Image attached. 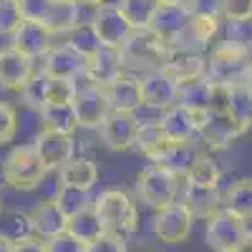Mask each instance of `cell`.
I'll return each mask as SVG.
<instances>
[{
    "instance_id": "7a4b0ae2",
    "label": "cell",
    "mask_w": 252,
    "mask_h": 252,
    "mask_svg": "<svg viewBox=\"0 0 252 252\" xmlns=\"http://www.w3.org/2000/svg\"><path fill=\"white\" fill-rule=\"evenodd\" d=\"M94 209H96V215H98L106 232H114V235H121V237L136 232L139 207L126 189H121V187L103 189L101 194L94 197Z\"/></svg>"
},
{
    "instance_id": "9f6ffc18",
    "label": "cell",
    "mask_w": 252,
    "mask_h": 252,
    "mask_svg": "<svg viewBox=\"0 0 252 252\" xmlns=\"http://www.w3.org/2000/svg\"><path fill=\"white\" fill-rule=\"evenodd\" d=\"M56 3H71V0H56Z\"/></svg>"
},
{
    "instance_id": "8d00e7d4",
    "label": "cell",
    "mask_w": 252,
    "mask_h": 252,
    "mask_svg": "<svg viewBox=\"0 0 252 252\" xmlns=\"http://www.w3.org/2000/svg\"><path fill=\"white\" fill-rule=\"evenodd\" d=\"M53 5H56V0H18L23 20H28V23H43V26L48 23Z\"/></svg>"
},
{
    "instance_id": "4fadbf2b",
    "label": "cell",
    "mask_w": 252,
    "mask_h": 252,
    "mask_svg": "<svg viewBox=\"0 0 252 252\" xmlns=\"http://www.w3.org/2000/svg\"><path fill=\"white\" fill-rule=\"evenodd\" d=\"M56 43H58V38L51 33L48 26H43V23H28V20H23L20 28L10 38V46L15 51H20V53H26L33 61H40Z\"/></svg>"
},
{
    "instance_id": "ffe728a7",
    "label": "cell",
    "mask_w": 252,
    "mask_h": 252,
    "mask_svg": "<svg viewBox=\"0 0 252 252\" xmlns=\"http://www.w3.org/2000/svg\"><path fill=\"white\" fill-rule=\"evenodd\" d=\"M192 217L209 220L215 212L222 209V187H202V184H189L184 182L182 187V199H179Z\"/></svg>"
},
{
    "instance_id": "3957f363",
    "label": "cell",
    "mask_w": 252,
    "mask_h": 252,
    "mask_svg": "<svg viewBox=\"0 0 252 252\" xmlns=\"http://www.w3.org/2000/svg\"><path fill=\"white\" fill-rule=\"evenodd\" d=\"M169 53H172V46L166 40H161L152 28L131 31V35L121 46L124 68L129 73H136V76L161 68L166 63V58H169Z\"/></svg>"
},
{
    "instance_id": "f907efd6",
    "label": "cell",
    "mask_w": 252,
    "mask_h": 252,
    "mask_svg": "<svg viewBox=\"0 0 252 252\" xmlns=\"http://www.w3.org/2000/svg\"><path fill=\"white\" fill-rule=\"evenodd\" d=\"M13 245H15V242H10L8 237L0 235V252H13Z\"/></svg>"
},
{
    "instance_id": "7402d4cb",
    "label": "cell",
    "mask_w": 252,
    "mask_h": 252,
    "mask_svg": "<svg viewBox=\"0 0 252 252\" xmlns=\"http://www.w3.org/2000/svg\"><path fill=\"white\" fill-rule=\"evenodd\" d=\"M159 124L169 141H194L197 139V111L174 103L166 111H161Z\"/></svg>"
},
{
    "instance_id": "ee69618b",
    "label": "cell",
    "mask_w": 252,
    "mask_h": 252,
    "mask_svg": "<svg viewBox=\"0 0 252 252\" xmlns=\"http://www.w3.org/2000/svg\"><path fill=\"white\" fill-rule=\"evenodd\" d=\"M224 40H232V43H240V46L252 51V20H245V23H227Z\"/></svg>"
},
{
    "instance_id": "9c48e42d",
    "label": "cell",
    "mask_w": 252,
    "mask_h": 252,
    "mask_svg": "<svg viewBox=\"0 0 252 252\" xmlns=\"http://www.w3.org/2000/svg\"><path fill=\"white\" fill-rule=\"evenodd\" d=\"M139 83H141V103L146 109H154L159 114L166 111L169 106H174L179 98V83L164 68L141 73Z\"/></svg>"
},
{
    "instance_id": "4dcf8cb0",
    "label": "cell",
    "mask_w": 252,
    "mask_h": 252,
    "mask_svg": "<svg viewBox=\"0 0 252 252\" xmlns=\"http://www.w3.org/2000/svg\"><path fill=\"white\" fill-rule=\"evenodd\" d=\"M116 5L121 8V13L126 15V20L131 23L134 31L149 28L152 20L159 10V0H116Z\"/></svg>"
},
{
    "instance_id": "d590c367",
    "label": "cell",
    "mask_w": 252,
    "mask_h": 252,
    "mask_svg": "<svg viewBox=\"0 0 252 252\" xmlns=\"http://www.w3.org/2000/svg\"><path fill=\"white\" fill-rule=\"evenodd\" d=\"M53 199H56V204L61 207V212L66 217H73V215L81 212V209L94 207L91 192H81V189H71V187H58Z\"/></svg>"
},
{
    "instance_id": "8992f818",
    "label": "cell",
    "mask_w": 252,
    "mask_h": 252,
    "mask_svg": "<svg viewBox=\"0 0 252 252\" xmlns=\"http://www.w3.org/2000/svg\"><path fill=\"white\" fill-rule=\"evenodd\" d=\"M247 131L229 116L227 111H197V139L207 144L209 149H227L229 144H235L240 136H245Z\"/></svg>"
},
{
    "instance_id": "f6af8a7d",
    "label": "cell",
    "mask_w": 252,
    "mask_h": 252,
    "mask_svg": "<svg viewBox=\"0 0 252 252\" xmlns=\"http://www.w3.org/2000/svg\"><path fill=\"white\" fill-rule=\"evenodd\" d=\"M222 3L224 0H187V10L202 18H222Z\"/></svg>"
},
{
    "instance_id": "52a82bcc",
    "label": "cell",
    "mask_w": 252,
    "mask_h": 252,
    "mask_svg": "<svg viewBox=\"0 0 252 252\" xmlns=\"http://www.w3.org/2000/svg\"><path fill=\"white\" fill-rule=\"evenodd\" d=\"M71 103L76 109L78 129H98L111 111L103 86H96V83H91L86 78L76 81V94H73Z\"/></svg>"
},
{
    "instance_id": "1f68e13d",
    "label": "cell",
    "mask_w": 252,
    "mask_h": 252,
    "mask_svg": "<svg viewBox=\"0 0 252 252\" xmlns=\"http://www.w3.org/2000/svg\"><path fill=\"white\" fill-rule=\"evenodd\" d=\"M48 89H51V76L46 71L35 68V73L28 78V83L18 94H20V101H23L28 109L40 111L48 103Z\"/></svg>"
},
{
    "instance_id": "484cf974",
    "label": "cell",
    "mask_w": 252,
    "mask_h": 252,
    "mask_svg": "<svg viewBox=\"0 0 252 252\" xmlns=\"http://www.w3.org/2000/svg\"><path fill=\"white\" fill-rule=\"evenodd\" d=\"M222 209L232 217L242 220L245 224L252 220V179H235L222 192Z\"/></svg>"
},
{
    "instance_id": "5b68a950",
    "label": "cell",
    "mask_w": 252,
    "mask_h": 252,
    "mask_svg": "<svg viewBox=\"0 0 252 252\" xmlns=\"http://www.w3.org/2000/svg\"><path fill=\"white\" fill-rule=\"evenodd\" d=\"M179 194V179L172 177L159 164H149L136 174V197L141 204L152 207L154 212L166 204L177 202Z\"/></svg>"
},
{
    "instance_id": "9a60e30c",
    "label": "cell",
    "mask_w": 252,
    "mask_h": 252,
    "mask_svg": "<svg viewBox=\"0 0 252 252\" xmlns=\"http://www.w3.org/2000/svg\"><path fill=\"white\" fill-rule=\"evenodd\" d=\"M35 152L40 154L43 164L48 166V172H58L66 161L76 157V141L68 134H56V131H38L35 141Z\"/></svg>"
},
{
    "instance_id": "ac0fdd59",
    "label": "cell",
    "mask_w": 252,
    "mask_h": 252,
    "mask_svg": "<svg viewBox=\"0 0 252 252\" xmlns=\"http://www.w3.org/2000/svg\"><path fill=\"white\" fill-rule=\"evenodd\" d=\"M106 98L111 111H126V114H136L144 103H141V83L136 73L124 71L121 76H116L106 89Z\"/></svg>"
},
{
    "instance_id": "836d02e7",
    "label": "cell",
    "mask_w": 252,
    "mask_h": 252,
    "mask_svg": "<svg viewBox=\"0 0 252 252\" xmlns=\"http://www.w3.org/2000/svg\"><path fill=\"white\" fill-rule=\"evenodd\" d=\"M227 114L232 116L245 131L252 129V91H250L247 86L229 89V96H227Z\"/></svg>"
},
{
    "instance_id": "7bdbcfd3",
    "label": "cell",
    "mask_w": 252,
    "mask_h": 252,
    "mask_svg": "<svg viewBox=\"0 0 252 252\" xmlns=\"http://www.w3.org/2000/svg\"><path fill=\"white\" fill-rule=\"evenodd\" d=\"M78 81V78H76ZM76 81L71 78H51V89H48V103H63V101H73L76 94Z\"/></svg>"
},
{
    "instance_id": "7c38bea8",
    "label": "cell",
    "mask_w": 252,
    "mask_h": 252,
    "mask_svg": "<svg viewBox=\"0 0 252 252\" xmlns=\"http://www.w3.org/2000/svg\"><path fill=\"white\" fill-rule=\"evenodd\" d=\"M91 26L101 40V46H111V48H121L134 31L116 3H106V5L96 8L91 15Z\"/></svg>"
},
{
    "instance_id": "44dd1931",
    "label": "cell",
    "mask_w": 252,
    "mask_h": 252,
    "mask_svg": "<svg viewBox=\"0 0 252 252\" xmlns=\"http://www.w3.org/2000/svg\"><path fill=\"white\" fill-rule=\"evenodd\" d=\"M179 86L202 81L207 73V53H189V51H172L166 63L161 66Z\"/></svg>"
},
{
    "instance_id": "4316f807",
    "label": "cell",
    "mask_w": 252,
    "mask_h": 252,
    "mask_svg": "<svg viewBox=\"0 0 252 252\" xmlns=\"http://www.w3.org/2000/svg\"><path fill=\"white\" fill-rule=\"evenodd\" d=\"M166 146H169V139H166L159 119H144V121L139 119V131H136L134 149H136L139 154H144L146 159L157 161V159L164 154Z\"/></svg>"
},
{
    "instance_id": "ba28073f",
    "label": "cell",
    "mask_w": 252,
    "mask_h": 252,
    "mask_svg": "<svg viewBox=\"0 0 252 252\" xmlns=\"http://www.w3.org/2000/svg\"><path fill=\"white\" fill-rule=\"evenodd\" d=\"M192 224H194L192 212H189L179 199L161 207V209H157L154 220H152L154 237L161 245H179V242H184L189 237V232H192Z\"/></svg>"
},
{
    "instance_id": "11a10c76",
    "label": "cell",
    "mask_w": 252,
    "mask_h": 252,
    "mask_svg": "<svg viewBox=\"0 0 252 252\" xmlns=\"http://www.w3.org/2000/svg\"><path fill=\"white\" fill-rule=\"evenodd\" d=\"M0 217H3V199H0Z\"/></svg>"
},
{
    "instance_id": "d6986e66",
    "label": "cell",
    "mask_w": 252,
    "mask_h": 252,
    "mask_svg": "<svg viewBox=\"0 0 252 252\" xmlns=\"http://www.w3.org/2000/svg\"><path fill=\"white\" fill-rule=\"evenodd\" d=\"M31 229H33V237L38 240H51V237H58L66 232V224H68V217L61 212V207L56 204V199H43L38 202L31 212Z\"/></svg>"
},
{
    "instance_id": "b9f144b4",
    "label": "cell",
    "mask_w": 252,
    "mask_h": 252,
    "mask_svg": "<svg viewBox=\"0 0 252 252\" xmlns=\"http://www.w3.org/2000/svg\"><path fill=\"white\" fill-rule=\"evenodd\" d=\"M222 20L224 23H245V20H252V0H224Z\"/></svg>"
},
{
    "instance_id": "816d5d0a",
    "label": "cell",
    "mask_w": 252,
    "mask_h": 252,
    "mask_svg": "<svg viewBox=\"0 0 252 252\" xmlns=\"http://www.w3.org/2000/svg\"><path fill=\"white\" fill-rule=\"evenodd\" d=\"M159 3H161V5H184L187 0H159Z\"/></svg>"
},
{
    "instance_id": "f1b7e54d",
    "label": "cell",
    "mask_w": 252,
    "mask_h": 252,
    "mask_svg": "<svg viewBox=\"0 0 252 252\" xmlns=\"http://www.w3.org/2000/svg\"><path fill=\"white\" fill-rule=\"evenodd\" d=\"M66 232H68L73 240H78L81 245H89V242H94L96 237H101L106 229H103V224H101V220H98V215H96V209L89 207V209H81L78 215L68 217Z\"/></svg>"
},
{
    "instance_id": "7dc6e473",
    "label": "cell",
    "mask_w": 252,
    "mask_h": 252,
    "mask_svg": "<svg viewBox=\"0 0 252 252\" xmlns=\"http://www.w3.org/2000/svg\"><path fill=\"white\" fill-rule=\"evenodd\" d=\"M13 252H46V240H38V237L20 240L13 245Z\"/></svg>"
},
{
    "instance_id": "ab89813d",
    "label": "cell",
    "mask_w": 252,
    "mask_h": 252,
    "mask_svg": "<svg viewBox=\"0 0 252 252\" xmlns=\"http://www.w3.org/2000/svg\"><path fill=\"white\" fill-rule=\"evenodd\" d=\"M18 134V109L10 101H0V144L13 141Z\"/></svg>"
},
{
    "instance_id": "74e56055",
    "label": "cell",
    "mask_w": 252,
    "mask_h": 252,
    "mask_svg": "<svg viewBox=\"0 0 252 252\" xmlns=\"http://www.w3.org/2000/svg\"><path fill=\"white\" fill-rule=\"evenodd\" d=\"M20 23H23V15H20L18 0H0V35L13 38Z\"/></svg>"
},
{
    "instance_id": "8fae6325",
    "label": "cell",
    "mask_w": 252,
    "mask_h": 252,
    "mask_svg": "<svg viewBox=\"0 0 252 252\" xmlns=\"http://www.w3.org/2000/svg\"><path fill=\"white\" fill-rule=\"evenodd\" d=\"M245 232H247V224L242 220H237L229 212H224V209H220V212H215L204 224V242L215 252H232L240 245Z\"/></svg>"
},
{
    "instance_id": "6da1fadb",
    "label": "cell",
    "mask_w": 252,
    "mask_h": 252,
    "mask_svg": "<svg viewBox=\"0 0 252 252\" xmlns=\"http://www.w3.org/2000/svg\"><path fill=\"white\" fill-rule=\"evenodd\" d=\"M250 71H252V51L240 43L222 38L207 53L204 81H209L212 86H222V89L245 86Z\"/></svg>"
},
{
    "instance_id": "bcb514c9",
    "label": "cell",
    "mask_w": 252,
    "mask_h": 252,
    "mask_svg": "<svg viewBox=\"0 0 252 252\" xmlns=\"http://www.w3.org/2000/svg\"><path fill=\"white\" fill-rule=\"evenodd\" d=\"M46 252H83V245L73 240L68 232H63L58 237L46 240Z\"/></svg>"
},
{
    "instance_id": "681fc988",
    "label": "cell",
    "mask_w": 252,
    "mask_h": 252,
    "mask_svg": "<svg viewBox=\"0 0 252 252\" xmlns=\"http://www.w3.org/2000/svg\"><path fill=\"white\" fill-rule=\"evenodd\" d=\"M78 5H83V8H91V10H96V8H101V5H106L109 0H76Z\"/></svg>"
},
{
    "instance_id": "603a6c76",
    "label": "cell",
    "mask_w": 252,
    "mask_h": 252,
    "mask_svg": "<svg viewBox=\"0 0 252 252\" xmlns=\"http://www.w3.org/2000/svg\"><path fill=\"white\" fill-rule=\"evenodd\" d=\"M199 154L202 152L197 149L194 141H169V146H166L164 154L154 164H159L161 169H166L172 177H177L179 182H184Z\"/></svg>"
},
{
    "instance_id": "e575fe53",
    "label": "cell",
    "mask_w": 252,
    "mask_h": 252,
    "mask_svg": "<svg viewBox=\"0 0 252 252\" xmlns=\"http://www.w3.org/2000/svg\"><path fill=\"white\" fill-rule=\"evenodd\" d=\"M184 182L202 184V187H220L222 184V166L217 164V159H212L209 154H199Z\"/></svg>"
},
{
    "instance_id": "83f0119b",
    "label": "cell",
    "mask_w": 252,
    "mask_h": 252,
    "mask_svg": "<svg viewBox=\"0 0 252 252\" xmlns=\"http://www.w3.org/2000/svg\"><path fill=\"white\" fill-rule=\"evenodd\" d=\"M38 116H40V124H43L46 131H56V134H68V136H73V131L78 129L76 109H73L71 101L46 103V106L38 111Z\"/></svg>"
},
{
    "instance_id": "2e32d148",
    "label": "cell",
    "mask_w": 252,
    "mask_h": 252,
    "mask_svg": "<svg viewBox=\"0 0 252 252\" xmlns=\"http://www.w3.org/2000/svg\"><path fill=\"white\" fill-rule=\"evenodd\" d=\"M40 71H46L51 78H83L86 71V58L78 56L71 46L66 43H56L43 58H40Z\"/></svg>"
},
{
    "instance_id": "f546056e",
    "label": "cell",
    "mask_w": 252,
    "mask_h": 252,
    "mask_svg": "<svg viewBox=\"0 0 252 252\" xmlns=\"http://www.w3.org/2000/svg\"><path fill=\"white\" fill-rule=\"evenodd\" d=\"M212 96H215V86L202 78V81L179 86L177 103H182V106L192 109V111H209V109H212Z\"/></svg>"
},
{
    "instance_id": "d4e9b609",
    "label": "cell",
    "mask_w": 252,
    "mask_h": 252,
    "mask_svg": "<svg viewBox=\"0 0 252 252\" xmlns=\"http://www.w3.org/2000/svg\"><path fill=\"white\" fill-rule=\"evenodd\" d=\"M96 184H98V166L89 157H73L58 169V187L91 192Z\"/></svg>"
},
{
    "instance_id": "c3c4849f",
    "label": "cell",
    "mask_w": 252,
    "mask_h": 252,
    "mask_svg": "<svg viewBox=\"0 0 252 252\" xmlns=\"http://www.w3.org/2000/svg\"><path fill=\"white\" fill-rule=\"evenodd\" d=\"M232 252H252V232L247 229V232L242 235V240H240V245L232 250Z\"/></svg>"
},
{
    "instance_id": "f5cc1de1",
    "label": "cell",
    "mask_w": 252,
    "mask_h": 252,
    "mask_svg": "<svg viewBox=\"0 0 252 252\" xmlns=\"http://www.w3.org/2000/svg\"><path fill=\"white\" fill-rule=\"evenodd\" d=\"M245 86H247V89L252 91V71H250V76H247V83H245Z\"/></svg>"
},
{
    "instance_id": "cb8c5ba5",
    "label": "cell",
    "mask_w": 252,
    "mask_h": 252,
    "mask_svg": "<svg viewBox=\"0 0 252 252\" xmlns=\"http://www.w3.org/2000/svg\"><path fill=\"white\" fill-rule=\"evenodd\" d=\"M192 23V13L187 10V5H159L154 20H152V31L166 40V43H174V40L187 31V26Z\"/></svg>"
},
{
    "instance_id": "f35d334b",
    "label": "cell",
    "mask_w": 252,
    "mask_h": 252,
    "mask_svg": "<svg viewBox=\"0 0 252 252\" xmlns=\"http://www.w3.org/2000/svg\"><path fill=\"white\" fill-rule=\"evenodd\" d=\"M0 235L8 237L10 242H20V240H28L33 237V229H31V217L23 215V212H15L10 217V222L3 224V229H0Z\"/></svg>"
},
{
    "instance_id": "d6a6232c",
    "label": "cell",
    "mask_w": 252,
    "mask_h": 252,
    "mask_svg": "<svg viewBox=\"0 0 252 252\" xmlns=\"http://www.w3.org/2000/svg\"><path fill=\"white\" fill-rule=\"evenodd\" d=\"M61 43L71 46L78 56H83L86 61L101 48V40H98V35H96V31H94L91 23H78L76 28H71L66 35L61 38Z\"/></svg>"
},
{
    "instance_id": "60d3db41",
    "label": "cell",
    "mask_w": 252,
    "mask_h": 252,
    "mask_svg": "<svg viewBox=\"0 0 252 252\" xmlns=\"http://www.w3.org/2000/svg\"><path fill=\"white\" fill-rule=\"evenodd\" d=\"M83 252H129V245H126V237H121V235L103 232L94 242L83 245Z\"/></svg>"
},
{
    "instance_id": "277c9868",
    "label": "cell",
    "mask_w": 252,
    "mask_h": 252,
    "mask_svg": "<svg viewBox=\"0 0 252 252\" xmlns=\"http://www.w3.org/2000/svg\"><path fill=\"white\" fill-rule=\"evenodd\" d=\"M48 177V166L43 164L40 154L35 152L33 144H20L5 157L3 161V179L8 187L20 189V192H31L38 189Z\"/></svg>"
},
{
    "instance_id": "5bb4252c",
    "label": "cell",
    "mask_w": 252,
    "mask_h": 252,
    "mask_svg": "<svg viewBox=\"0 0 252 252\" xmlns=\"http://www.w3.org/2000/svg\"><path fill=\"white\" fill-rule=\"evenodd\" d=\"M35 68H38L35 61L15 51L13 46L0 48V89L20 91L28 83V78L35 73Z\"/></svg>"
},
{
    "instance_id": "db71d44e",
    "label": "cell",
    "mask_w": 252,
    "mask_h": 252,
    "mask_svg": "<svg viewBox=\"0 0 252 252\" xmlns=\"http://www.w3.org/2000/svg\"><path fill=\"white\" fill-rule=\"evenodd\" d=\"M141 252H157V250H152V247H144Z\"/></svg>"
},
{
    "instance_id": "30bf717a",
    "label": "cell",
    "mask_w": 252,
    "mask_h": 252,
    "mask_svg": "<svg viewBox=\"0 0 252 252\" xmlns=\"http://www.w3.org/2000/svg\"><path fill=\"white\" fill-rule=\"evenodd\" d=\"M136 131H139V116L126 111H109V116L98 126V136L103 146L111 152H131L136 144Z\"/></svg>"
},
{
    "instance_id": "e0dca14e",
    "label": "cell",
    "mask_w": 252,
    "mask_h": 252,
    "mask_svg": "<svg viewBox=\"0 0 252 252\" xmlns=\"http://www.w3.org/2000/svg\"><path fill=\"white\" fill-rule=\"evenodd\" d=\"M126 68H124V56H121V48H111V46H101L89 61H86V71H83V78L96 83V86H103L106 89L109 83L121 76Z\"/></svg>"
}]
</instances>
